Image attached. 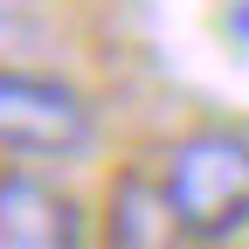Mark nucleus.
<instances>
[{
  "instance_id": "f257e3e1",
  "label": "nucleus",
  "mask_w": 249,
  "mask_h": 249,
  "mask_svg": "<svg viewBox=\"0 0 249 249\" xmlns=\"http://www.w3.org/2000/svg\"><path fill=\"white\" fill-rule=\"evenodd\" d=\"M166 201L187 242H242L249 235V139L242 132H194L166 152Z\"/></svg>"
},
{
  "instance_id": "f03ea898",
  "label": "nucleus",
  "mask_w": 249,
  "mask_h": 249,
  "mask_svg": "<svg viewBox=\"0 0 249 249\" xmlns=\"http://www.w3.org/2000/svg\"><path fill=\"white\" fill-rule=\"evenodd\" d=\"M90 139H97V111L76 83L0 62V152L62 160V152H83Z\"/></svg>"
},
{
  "instance_id": "7ed1b4c3",
  "label": "nucleus",
  "mask_w": 249,
  "mask_h": 249,
  "mask_svg": "<svg viewBox=\"0 0 249 249\" xmlns=\"http://www.w3.org/2000/svg\"><path fill=\"white\" fill-rule=\"evenodd\" d=\"M83 208L35 173H0V249H83Z\"/></svg>"
},
{
  "instance_id": "20e7f679",
  "label": "nucleus",
  "mask_w": 249,
  "mask_h": 249,
  "mask_svg": "<svg viewBox=\"0 0 249 249\" xmlns=\"http://www.w3.org/2000/svg\"><path fill=\"white\" fill-rule=\"evenodd\" d=\"M111 249H180L187 229L166 201V180H145V173H124L111 187Z\"/></svg>"
},
{
  "instance_id": "39448f33",
  "label": "nucleus",
  "mask_w": 249,
  "mask_h": 249,
  "mask_svg": "<svg viewBox=\"0 0 249 249\" xmlns=\"http://www.w3.org/2000/svg\"><path fill=\"white\" fill-rule=\"evenodd\" d=\"M0 7H28V0H0Z\"/></svg>"
}]
</instances>
